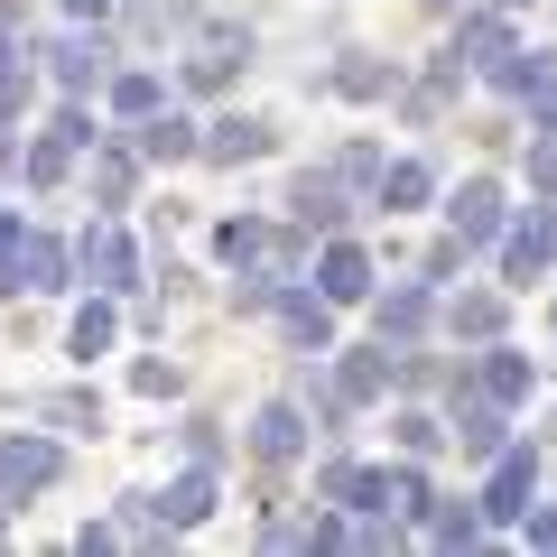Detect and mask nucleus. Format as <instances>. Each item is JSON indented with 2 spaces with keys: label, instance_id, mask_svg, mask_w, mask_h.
I'll list each match as a JSON object with an SVG mask.
<instances>
[{
  "label": "nucleus",
  "instance_id": "obj_1",
  "mask_svg": "<svg viewBox=\"0 0 557 557\" xmlns=\"http://www.w3.org/2000/svg\"><path fill=\"white\" fill-rule=\"evenodd\" d=\"M214 260L233 278H270V288H288V278L317 260V242H307V223H270V214H233L214 233Z\"/></svg>",
  "mask_w": 557,
  "mask_h": 557
},
{
  "label": "nucleus",
  "instance_id": "obj_2",
  "mask_svg": "<svg viewBox=\"0 0 557 557\" xmlns=\"http://www.w3.org/2000/svg\"><path fill=\"white\" fill-rule=\"evenodd\" d=\"M57 298V288H75V251H65L57 233H38V223H10L0 233V298Z\"/></svg>",
  "mask_w": 557,
  "mask_h": 557
},
{
  "label": "nucleus",
  "instance_id": "obj_3",
  "mask_svg": "<svg viewBox=\"0 0 557 557\" xmlns=\"http://www.w3.org/2000/svg\"><path fill=\"white\" fill-rule=\"evenodd\" d=\"M75 278H94L102 298H121V288H139V242L121 233L112 214H102V223H84V233H75Z\"/></svg>",
  "mask_w": 557,
  "mask_h": 557
},
{
  "label": "nucleus",
  "instance_id": "obj_4",
  "mask_svg": "<svg viewBox=\"0 0 557 557\" xmlns=\"http://www.w3.org/2000/svg\"><path fill=\"white\" fill-rule=\"evenodd\" d=\"M418 502H428V474H418V456H399V465H354V493H344V511L418 520Z\"/></svg>",
  "mask_w": 557,
  "mask_h": 557
},
{
  "label": "nucleus",
  "instance_id": "obj_5",
  "mask_svg": "<svg viewBox=\"0 0 557 557\" xmlns=\"http://www.w3.org/2000/svg\"><path fill=\"white\" fill-rule=\"evenodd\" d=\"M548 260H557V196H539L530 214L502 233V288H539Z\"/></svg>",
  "mask_w": 557,
  "mask_h": 557
},
{
  "label": "nucleus",
  "instance_id": "obj_6",
  "mask_svg": "<svg viewBox=\"0 0 557 557\" xmlns=\"http://www.w3.org/2000/svg\"><path fill=\"white\" fill-rule=\"evenodd\" d=\"M57 474H65V446H57V437H38V428H20V437H0V493H10V502L47 493Z\"/></svg>",
  "mask_w": 557,
  "mask_h": 557
},
{
  "label": "nucleus",
  "instance_id": "obj_7",
  "mask_svg": "<svg viewBox=\"0 0 557 557\" xmlns=\"http://www.w3.org/2000/svg\"><path fill=\"white\" fill-rule=\"evenodd\" d=\"M270 121H260V112H214V121H205V131H196V159L205 168H251V159H270Z\"/></svg>",
  "mask_w": 557,
  "mask_h": 557
},
{
  "label": "nucleus",
  "instance_id": "obj_8",
  "mask_svg": "<svg viewBox=\"0 0 557 557\" xmlns=\"http://www.w3.org/2000/svg\"><path fill=\"white\" fill-rule=\"evenodd\" d=\"M446 437H456L474 465H493L502 446H511V409H502V399H483V391H465V372H456V418H446Z\"/></svg>",
  "mask_w": 557,
  "mask_h": 557
},
{
  "label": "nucleus",
  "instance_id": "obj_9",
  "mask_svg": "<svg viewBox=\"0 0 557 557\" xmlns=\"http://www.w3.org/2000/svg\"><path fill=\"white\" fill-rule=\"evenodd\" d=\"M270 317H278V335L298 344V354H335V298H317V288H270Z\"/></svg>",
  "mask_w": 557,
  "mask_h": 557
},
{
  "label": "nucleus",
  "instance_id": "obj_10",
  "mask_svg": "<svg viewBox=\"0 0 557 557\" xmlns=\"http://www.w3.org/2000/svg\"><path fill=\"white\" fill-rule=\"evenodd\" d=\"M47 75H57L65 94H102V84H112V38H102V28H65V38L47 47Z\"/></svg>",
  "mask_w": 557,
  "mask_h": 557
},
{
  "label": "nucleus",
  "instance_id": "obj_11",
  "mask_svg": "<svg viewBox=\"0 0 557 557\" xmlns=\"http://www.w3.org/2000/svg\"><path fill=\"white\" fill-rule=\"evenodd\" d=\"M465 391H483V399H502V409H520V399L539 391V362H530V354H511V344L493 335L474 362H465Z\"/></svg>",
  "mask_w": 557,
  "mask_h": 557
},
{
  "label": "nucleus",
  "instance_id": "obj_12",
  "mask_svg": "<svg viewBox=\"0 0 557 557\" xmlns=\"http://www.w3.org/2000/svg\"><path fill=\"white\" fill-rule=\"evenodd\" d=\"M530 493H539V446H502L493 456V483H483V530H493V520H520L530 511Z\"/></svg>",
  "mask_w": 557,
  "mask_h": 557
},
{
  "label": "nucleus",
  "instance_id": "obj_13",
  "mask_svg": "<svg viewBox=\"0 0 557 557\" xmlns=\"http://www.w3.org/2000/svg\"><path fill=\"white\" fill-rule=\"evenodd\" d=\"M446 233H456L465 251H483V242H502V177H465L456 196H446Z\"/></svg>",
  "mask_w": 557,
  "mask_h": 557
},
{
  "label": "nucleus",
  "instance_id": "obj_14",
  "mask_svg": "<svg viewBox=\"0 0 557 557\" xmlns=\"http://www.w3.org/2000/svg\"><path fill=\"white\" fill-rule=\"evenodd\" d=\"M307 456V399H270V409L251 418V465H298Z\"/></svg>",
  "mask_w": 557,
  "mask_h": 557
},
{
  "label": "nucleus",
  "instance_id": "obj_15",
  "mask_svg": "<svg viewBox=\"0 0 557 557\" xmlns=\"http://www.w3.org/2000/svg\"><path fill=\"white\" fill-rule=\"evenodd\" d=\"M317 298H335V307H362V298H372V251H362V242L325 233V251H317Z\"/></svg>",
  "mask_w": 557,
  "mask_h": 557
},
{
  "label": "nucleus",
  "instance_id": "obj_16",
  "mask_svg": "<svg viewBox=\"0 0 557 557\" xmlns=\"http://www.w3.org/2000/svg\"><path fill=\"white\" fill-rule=\"evenodd\" d=\"M335 399L344 409H381L391 399V344H362V354L335 344Z\"/></svg>",
  "mask_w": 557,
  "mask_h": 557
},
{
  "label": "nucleus",
  "instance_id": "obj_17",
  "mask_svg": "<svg viewBox=\"0 0 557 557\" xmlns=\"http://www.w3.org/2000/svg\"><path fill=\"white\" fill-rule=\"evenodd\" d=\"M502 47H520V28L502 20V10H483V0H474V10H456V38H446V57H465V75H483Z\"/></svg>",
  "mask_w": 557,
  "mask_h": 557
},
{
  "label": "nucleus",
  "instance_id": "obj_18",
  "mask_svg": "<svg viewBox=\"0 0 557 557\" xmlns=\"http://www.w3.org/2000/svg\"><path fill=\"white\" fill-rule=\"evenodd\" d=\"M344 214H354V205H344L335 168H307V177L288 186V223H307V233H344Z\"/></svg>",
  "mask_w": 557,
  "mask_h": 557
},
{
  "label": "nucleus",
  "instance_id": "obj_19",
  "mask_svg": "<svg viewBox=\"0 0 557 557\" xmlns=\"http://www.w3.org/2000/svg\"><path fill=\"white\" fill-rule=\"evenodd\" d=\"M502 317H511V288H456L446 298V335L456 344H493Z\"/></svg>",
  "mask_w": 557,
  "mask_h": 557
},
{
  "label": "nucleus",
  "instance_id": "obj_20",
  "mask_svg": "<svg viewBox=\"0 0 557 557\" xmlns=\"http://www.w3.org/2000/svg\"><path fill=\"white\" fill-rule=\"evenodd\" d=\"M242 65H251V28H214V38H196V57H186V84L214 94V84H233Z\"/></svg>",
  "mask_w": 557,
  "mask_h": 557
},
{
  "label": "nucleus",
  "instance_id": "obj_21",
  "mask_svg": "<svg viewBox=\"0 0 557 557\" xmlns=\"http://www.w3.org/2000/svg\"><path fill=\"white\" fill-rule=\"evenodd\" d=\"M131 149H139V168H177V159H196V121L159 102V112H149V121L131 131Z\"/></svg>",
  "mask_w": 557,
  "mask_h": 557
},
{
  "label": "nucleus",
  "instance_id": "obj_22",
  "mask_svg": "<svg viewBox=\"0 0 557 557\" xmlns=\"http://www.w3.org/2000/svg\"><path fill=\"white\" fill-rule=\"evenodd\" d=\"M418 539H428V548H483V511L474 502H418Z\"/></svg>",
  "mask_w": 557,
  "mask_h": 557
},
{
  "label": "nucleus",
  "instance_id": "obj_23",
  "mask_svg": "<svg viewBox=\"0 0 557 557\" xmlns=\"http://www.w3.org/2000/svg\"><path fill=\"white\" fill-rule=\"evenodd\" d=\"M372 196H381V214H418V205L437 196V168H428V159H381Z\"/></svg>",
  "mask_w": 557,
  "mask_h": 557
},
{
  "label": "nucleus",
  "instance_id": "obj_24",
  "mask_svg": "<svg viewBox=\"0 0 557 557\" xmlns=\"http://www.w3.org/2000/svg\"><path fill=\"white\" fill-rule=\"evenodd\" d=\"M372 325H381V344H418V325H428V278H399L391 298H372Z\"/></svg>",
  "mask_w": 557,
  "mask_h": 557
},
{
  "label": "nucleus",
  "instance_id": "obj_25",
  "mask_svg": "<svg viewBox=\"0 0 557 557\" xmlns=\"http://www.w3.org/2000/svg\"><path fill=\"white\" fill-rule=\"evenodd\" d=\"M112 344H121V307L94 288V307H75V325H65V354H75V362H102Z\"/></svg>",
  "mask_w": 557,
  "mask_h": 557
},
{
  "label": "nucleus",
  "instance_id": "obj_26",
  "mask_svg": "<svg viewBox=\"0 0 557 557\" xmlns=\"http://www.w3.org/2000/svg\"><path fill=\"white\" fill-rule=\"evenodd\" d=\"M28 418H47V428H65V437H102V399L94 391H38Z\"/></svg>",
  "mask_w": 557,
  "mask_h": 557
},
{
  "label": "nucleus",
  "instance_id": "obj_27",
  "mask_svg": "<svg viewBox=\"0 0 557 557\" xmlns=\"http://www.w3.org/2000/svg\"><path fill=\"white\" fill-rule=\"evenodd\" d=\"M483 75H493V84H502V94H511V102H530L539 84L557 75V57H548V47H502V57L483 65Z\"/></svg>",
  "mask_w": 557,
  "mask_h": 557
},
{
  "label": "nucleus",
  "instance_id": "obj_28",
  "mask_svg": "<svg viewBox=\"0 0 557 557\" xmlns=\"http://www.w3.org/2000/svg\"><path fill=\"white\" fill-rule=\"evenodd\" d=\"M131 196H139V149L94 139V205H131Z\"/></svg>",
  "mask_w": 557,
  "mask_h": 557
},
{
  "label": "nucleus",
  "instance_id": "obj_29",
  "mask_svg": "<svg viewBox=\"0 0 557 557\" xmlns=\"http://www.w3.org/2000/svg\"><path fill=\"white\" fill-rule=\"evenodd\" d=\"M335 94H354V102H381V94H399V65H381L372 47H354V57L335 65Z\"/></svg>",
  "mask_w": 557,
  "mask_h": 557
},
{
  "label": "nucleus",
  "instance_id": "obj_30",
  "mask_svg": "<svg viewBox=\"0 0 557 557\" xmlns=\"http://www.w3.org/2000/svg\"><path fill=\"white\" fill-rule=\"evenodd\" d=\"M102 102H112L121 121H149V112L168 102V84H159V75H112V84H102Z\"/></svg>",
  "mask_w": 557,
  "mask_h": 557
},
{
  "label": "nucleus",
  "instance_id": "obj_31",
  "mask_svg": "<svg viewBox=\"0 0 557 557\" xmlns=\"http://www.w3.org/2000/svg\"><path fill=\"white\" fill-rule=\"evenodd\" d=\"M28 186H65V168H75V139H57V131H47V139H28Z\"/></svg>",
  "mask_w": 557,
  "mask_h": 557
},
{
  "label": "nucleus",
  "instance_id": "obj_32",
  "mask_svg": "<svg viewBox=\"0 0 557 557\" xmlns=\"http://www.w3.org/2000/svg\"><path fill=\"white\" fill-rule=\"evenodd\" d=\"M391 428H399V456H437V446H446V418L437 409H399Z\"/></svg>",
  "mask_w": 557,
  "mask_h": 557
},
{
  "label": "nucleus",
  "instance_id": "obj_33",
  "mask_svg": "<svg viewBox=\"0 0 557 557\" xmlns=\"http://www.w3.org/2000/svg\"><path fill=\"white\" fill-rule=\"evenodd\" d=\"M335 177L344 186H372L381 177V149H372V139H344V149H335Z\"/></svg>",
  "mask_w": 557,
  "mask_h": 557
},
{
  "label": "nucleus",
  "instance_id": "obj_34",
  "mask_svg": "<svg viewBox=\"0 0 557 557\" xmlns=\"http://www.w3.org/2000/svg\"><path fill=\"white\" fill-rule=\"evenodd\" d=\"M131 391H139V399H168V391H177V362L139 354V362H131Z\"/></svg>",
  "mask_w": 557,
  "mask_h": 557
},
{
  "label": "nucleus",
  "instance_id": "obj_35",
  "mask_svg": "<svg viewBox=\"0 0 557 557\" xmlns=\"http://www.w3.org/2000/svg\"><path fill=\"white\" fill-rule=\"evenodd\" d=\"M530 139H557V75L530 94Z\"/></svg>",
  "mask_w": 557,
  "mask_h": 557
},
{
  "label": "nucleus",
  "instance_id": "obj_36",
  "mask_svg": "<svg viewBox=\"0 0 557 557\" xmlns=\"http://www.w3.org/2000/svg\"><path fill=\"white\" fill-rule=\"evenodd\" d=\"M20 112H28V65H10V75H0V131H10Z\"/></svg>",
  "mask_w": 557,
  "mask_h": 557
},
{
  "label": "nucleus",
  "instance_id": "obj_37",
  "mask_svg": "<svg viewBox=\"0 0 557 557\" xmlns=\"http://www.w3.org/2000/svg\"><path fill=\"white\" fill-rule=\"evenodd\" d=\"M530 186H539V196H557V139H530Z\"/></svg>",
  "mask_w": 557,
  "mask_h": 557
},
{
  "label": "nucleus",
  "instance_id": "obj_38",
  "mask_svg": "<svg viewBox=\"0 0 557 557\" xmlns=\"http://www.w3.org/2000/svg\"><path fill=\"white\" fill-rule=\"evenodd\" d=\"M186 456H196V465H214V456H223V437H214V418H186Z\"/></svg>",
  "mask_w": 557,
  "mask_h": 557
},
{
  "label": "nucleus",
  "instance_id": "obj_39",
  "mask_svg": "<svg viewBox=\"0 0 557 557\" xmlns=\"http://www.w3.org/2000/svg\"><path fill=\"white\" fill-rule=\"evenodd\" d=\"M465 260H474V251H465V242H456V233H446V242H437V251H428V278H456V270H465Z\"/></svg>",
  "mask_w": 557,
  "mask_h": 557
},
{
  "label": "nucleus",
  "instance_id": "obj_40",
  "mask_svg": "<svg viewBox=\"0 0 557 557\" xmlns=\"http://www.w3.org/2000/svg\"><path fill=\"white\" fill-rule=\"evenodd\" d=\"M520 520H530V548H557V502H530Z\"/></svg>",
  "mask_w": 557,
  "mask_h": 557
},
{
  "label": "nucleus",
  "instance_id": "obj_41",
  "mask_svg": "<svg viewBox=\"0 0 557 557\" xmlns=\"http://www.w3.org/2000/svg\"><path fill=\"white\" fill-rule=\"evenodd\" d=\"M260 548H307V520H260Z\"/></svg>",
  "mask_w": 557,
  "mask_h": 557
},
{
  "label": "nucleus",
  "instance_id": "obj_42",
  "mask_svg": "<svg viewBox=\"0 0 557 557\" xmlns=\"http://www.w3.org/2000/svg\"><path fill=\"white\" fill-rule=\"evenodd\" d=\"M75 548H84V557H94V548H121V520H84V530H75Z\"/></svg>",
  "mask_w": 557,
  "mask_h": 557
},
{
  "label": "nucleus",
  "instance_id": "obj_43",
  "mask_svg": "<svg viewBox=\"0 0 557 557\" xmlns=\"http://www.w3.org/2000/svg\"><path fill=\"white\" fill-rule=\"evenodd\" d=\"M65 10H75L84 28H102V20H121V10H131V0H65Z\"/></svg>",
  "mask_w": 557,
  "mask_h": 557
},
{
  "label": "nucleus",
  "instance_id": "obj_44",
  "mask_svg": "<svg viewBox=\"0 0 557 557\" xmlns=\"http://www.w3.org/2000/svg\"><path fill=\"white\" fill-rule=\"evenodd\" d=\"M10 65H28V38H20L10 20H0V75H10Z\"/></svg>",
  "mask_w": 557,
  "mask_h": 557
},
{
  "label": "nucleus",
  "instance_id": "obj_45",
  "mask_svg": "<svg viewBox=\"0 0 557 557\" xmlns=\"http://www.w3.org/2000/svg\"><path fill=\"white\" fill-rule=\"evenodd\" d=\"M428 10H437V20H456V10H474V0H428Z\"/></svg>",
  "mask_w": 557,
  "mask_h": 557
},
{
  "label": "nucleus",
  "instance_id": "obj_46",
  "mask_svg": "<svg viewBox=\"0 0 557 557\" xmlns=\"http://www.w3.org/2000/svg\"><path fill=\"white\" fill-rule=\"evenodd\" d=\"M483 10H502V20H520V10H530V0H483Z\"/></svg>",
  "mask_w": 557,
  "mask_h": 557
},
{
  "label": "nucleus",
  "instance_id": "obj_47",
  "mask_svg": "<svg viewBox=\"0 0 557 557\" xmlns=\"http://www.w3.org/2000/svg\"><path fill=\"white\" fill-rule=\"evenodd\" d=\"M0 539H10V493H0Z\"/></svg>",
  "mask_w": 557,
  "mask_h": 557
},
{
  "label": "nucleus",
  "instance_id": "obj_48",
  "mask_svg": "<svg viewBox=\"0 0 557 557\" xmlns=\"http://www.w3.org/2000/svg\"><path fill=\"white\" fill-rule=\"evenodd\" d=\"M10 223H20V214H10V205H0V233H10Z\"/></svg>",
  "mask_w": 557,
  "mask_h": 557
},
{
  "label": "nucleus",
  "instance_id": "obj_49",
  "mask_svg": "<svg viewBox=\"0 0 557 557\" xmlns=\"http://www.w3.org/2000/svg\"><path fill=\"white\" fill-rule=\"evenodd\" d=\"M548 335H557V317H548Z\"/></svg>",
  "mask_w": 557,
  "mask_h": 557
}]
</instances>
